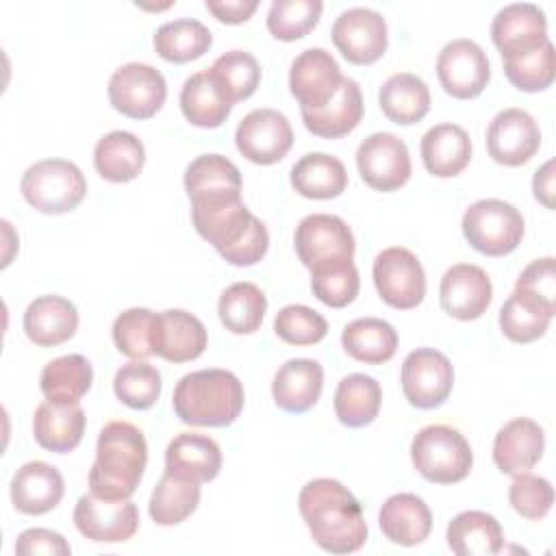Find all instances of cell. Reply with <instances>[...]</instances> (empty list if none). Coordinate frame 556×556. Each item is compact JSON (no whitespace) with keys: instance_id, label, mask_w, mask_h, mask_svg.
<instances>
[{"instance_id":"obj_7","label":"cell","mask_w":556,"mask_h":556,"mask_svg":"<svg viewBox=\"0 0 556 556\" xmlns=\"http://www.w3.org/2000/svg\"><path fill=\"white\" fill-rule=\"evenodd\" d=\"M521 213L504 200L484 198L469 204L463 213V235L467 243L484 256H506L523 239Z\"/></svg>"},{"instance_id":"obj_12","label":"cell","mask_w":556,"mask_h":556,"mask_svg":"<svg viewBox=\"0 0 556 556\" xmlns=\"http://www.w3.org/2000/svg\"><path fill=\"white\" fill-rule=\"evenodd\" d=\"M356 167L365 185L384 193L404 187L413 172L408 148L393 132L365 137L356 150Z\"/></svg>"},{"instance_id":"obj_43","label":"cell","mask_w":556,"mask_h":556,"mask_svg":"<svg viewBox=\"0 0 556 556\" xmlns=\"http://www.w3.org/2000/svg\"><path fill=\"white\" fill-rule=\"evenodd\" d=\"M267 311V298L254 282H235L226 287L217 302V313L232 334H252L261 328Z\"/></svg>"},{"instance_id":"obj_26","label":"cell","mask_w":556,"mask_h":556,"mask_svg":"<svg viewBox=\"0 0 556 556\" xmlns=\"http://www.w3.org/2000/svg\"><path fill=\"white\" fill-rule=\"evenodd\" d=\"M78 311L63 295H39L24 311V332L39 348H54L76 334Z\"/></svg>"},{"instance_id":"obj_16","label":"cell","mask_w":556,"mask_h":556,"mask_svg":"<svg viewBox=\"0 0 556 556\" xmlns=\"http://www.w3.org/2000/svg\"><path fill=\"white\" fill-rule=\"evenodd\" d=\"M72 517L78 532L96 543L128 541L139 528V510L130 500H104L93 493L76 502Z\"/></svg>"},{"instance_id":"obj_24","label":"cell","mask_w":556,"mask_h":556,"mask_svg":"<svg viewBox=\"0 0 556 556\" xmlns=\"http://www.w3.org/2000/svg\"><path fill=\"white\" fill-rule=\"evenodd\" d=\"M85 424L87 417L78 402L46 400L35 408L33 437L43 450L67 454L83 441Z\"/></svg>"},{"instance_id":"obj_33","label":"cell","mask_w":556,"mask_h":556,"mask_svg":"<svg viewBox=\"0 0 556 556\" xmlns=\"http://www.w3.org/2000/svg\"><path fill=\"white\" fill-rule=\"evenodd\" d=\"M146 163L141 139L128 130H111L93 148L96 172L109 182L135 180Z\"/></svg>"},{"instance_id":"obj_28","label":"cell","mask_w":556,"mask_h":556,"mask_svg":"<svg viewBox=\"0 0 556 556\" xmlns=\"http://www.w3.org/2000/svg\"><path fill=\"white\" fill-rule=\"evenodd\" d=\"M378 523L391 543L413 547L428 539L432 530V513L419 495L395 493L380 506Z\"/></svg>"},{"instance_id":"obj_35","label":"cell","mask_w":556,"mask_h":556,"mask_svg":"<svg viewBox=\"0 0 556 556\" xmlns=\"http://www.w3.org/2000/svg\"><path fill=\"white\" fill-rule=\"evenodd\" d=\"M291 187L311 200H330L345 191V165L326 152H308L291 167Z\"/></svg>"},{"instance_id":"obj_4","label":"cell","mask_w":556,"mask_h":556,"mask_svg":"<svg viewBox=\"0 0 556 556\" xmlns=\"http://www.w3.org/2000/svg\"><path fill=\"white\" fill-rule=\"evenodd\" d=\"M245 393L241 380L228 369H198L185 374L174 389L172 406L187 426L224 428L243 410Z\"/></svg>"},{"instance_id":"obj_5","label":"cell","mask_w":556,"mask_h":556,"mask_svg":"<svg viewBox=\"0 0 556 556\" xmlns=\"http://www.w3.org/2000/svg\"><path fill=\"white\" fill-rule=\"evenodd\" d=\"M410 458L421 478L434 484H454L469 476L473 452L467 439L452 426L430 424L410 443Z\"/></svg>"},{"instance_id":"obj_6","label":"cell","mask_w":556,"mask_h":556,"mask_svg":"<svg viewBox=\"0 0 556 556\" xmlns=\"http://www.w3.org/2000/svg\"><path fill=\"white\" fill-rule=\"evenodd\" d=\"M20 191L35 211L61 215L74 211L83 202L87 180L76 163L65 159H43L24 172Z\"/></svg>"},{"instance_id":"obj_29","label":"cell","mask_w":556,"mask_h":556,"mask_svg":"<svg viewBox=\"0 0 556 556\" xmlns=\"http://www.w3.org/2000/svg\"><path fill=\"white\" fill-rule=\"evenodd\" d=\"M363 93L354 78L343 76L337 96L321 109L300 111L308 132L321 139H339L352 132L363 119Z\"/></svg>"},{"instance_id":"obj_18","label":"cell","mask_w":556,"mask_h":556,"mask_svg":"<svg viewBox=\"0 0 556 556\" xmlns=\"http://www.w3.org/2000/svg\"><path fill=\"white\" fill-rule=\"evenodd\" d=\"M541 146L536 119L523 109H502L486 128L489 156L506 167L528 163Z\"/></svg>"},{"instance_id":"obj_2","label":"cell","mask_w":556,"mask_h":556,"mask_svg":"<svg viewBox=\"0 0 556 556\" xmlns=\"http://www.w3.org/2000/svg\"><path fill=\"white\" fill-rule=\"evenodd\" d=\"M148 443L130 421H109L96 443V460L89 469V489L104 500H128L143 476Z\"/></svg>"},{"instance_id":"obj_51","label":"cell","mask_w":556,"mask_h":556,"mask_svg":"<svg viewBox=\"0 0 556 556\" xmlns=\"http://www.w3.org/2000/svg\"><path fill=\"white\" fill-rule=\"evenodd\" d=\"M508 502L515 508V513L521 515L523 519L539 521L549 513L554 504V489L549 480L521 471L515 473V480L510 482Z\"/></svg>"},{"instance_id":"obj_30","label":"cell","mask_w":556,"mask_h":556,"mask_svg":"<svg viewBox=\"0 0 556 556\" xmlns=\"http://www.w3.org/2000/svg\"><path fill=\"white\" fill-rule=\"evenodd\" d=\"M421 161L428 174L439 178L458 176L471 161V139L458 124H437L421 137Z\"/></svg>"},{"instance_id":"obj_48","label":"cell","mask_w":556,"mask_h":556,"mask_svg":"<svg viewBox=\"0 0 556 556\" xmlns=\"http://www.w3.org/2000/svg\"><path fill=\"white\" fill-rule=\"evenodd\" d=\"M321 0H274L267 11V30L280 41L306 37L319 22Z\"/></svg>"},{"instance_id":"obj_13","label":"cell","mask_w":556,"mask_h":556,"mask_svg":"<svg viewBox=\"0 0 556 556\" xmlns=\"http://www.w3.org/2000/svg\"><path fill=\"white\" fill-rule=\"evenodd\" d=\"M437 76L445 93L471 100L489 85L491 65L486 52L473 39H452L437 56Z\"/></svg>"},{"instance_id":"obj_53","label":"cell","mask_w":556,"mask_h":556,"mask_svg":"<svg viewBox=\"0 0 556 556\" xmlns=\"http://www.w3.org/2000/svg\"><path fill=\"white\" fill-rule=\"evenodd\" d=\"M515 287L534 291L536 295L549 300L556 304V269H554V258H536L532 261L517 278Z\"/></svg>"},{"instance_id":"obj_52","label":"cell","mask_w":556,"mask_h":556,"mask_svg":"<svg viewBox=\"0 0 556 556\" xmlns=\"http://www.w3.org/2000/svg\"><path fill=\"white\" fill-rule=\"evenodd\" d=\"M15 554L20 556H37V554H50V556H67L72 554L70 543L63 534L48 530V528H28L24 530L15 541Z\"/></svg>"},{"instance_id":"obj_31","label":"cell","mask_w":556,"mask_h":556,"mask_svg":"<svg viewBox=\"0 0 556 556\" xmlns=\"http://www.w3.org/2000/svg\"><path fill=\"white\" fill-rule=\"evenodd\" d=\"M554 311V302L536 295L534 291L515 287L500 308V328L510 341L530 343L547 332Z\"/></svg>"},{"instance_id":"obj_17","label":"cell","mask_w":556,"mask_h":556,"mask_svg":"<svg viewBox=\"0 0 556 556\" xmlns=\"http://www.w3.org/2000/svg\"><path fill=\"white\" fill-rule=\"evenodd\" d=\"M343 80L341 67L324 48L302 50L289 70L291 96L300 102V111L326 106L339 91Z\"/></svg>"},{"instance_id":"obj_40","label":"cell","mask_w":556,"mask_h":556,"mask_svg":"<svg viewBox=\"0 0 556 556\" xmlns=\"http://www.w3.org/2000/svg\"><path fill=\"white\" fill-rule=\"evenodd\" d=\"M180 109L187 122L200 128H217L230 115V104L217 89L208 70L191 74L180 89Z\"/></svg>"},{"instance_id":"obj_23","label":"cell","mask_w":556,"mask_h":556,"mask_svg":"<svg viewBox=\"0 0 556 556\" xmlns=\"http://www.w3.org/2000/svg\"><path fill=\"white\" fill-rule=\"evenodd\" d=\"M65 482L61 471L43 460L22 465L11 480V502L24 515H43L63 500Z\"/></svg>"},{"instance_id":"obj_1","label":"cell","mask_w":556,"mask_h":556,"mask_svg":"<svg viewBox=\"0 0 556 556\" xmlns=\"http://www.w3.org/2000/svg\"><path fill=\"white\" fill-rule=\"evenodd\" d=\"M300 515L313 541L330 554L358 552L367 541L361 502L332 478L308 480L298 495Z\"/></svg>"},{"instance_id":"obj_10","label":"cell","mask_w":556,"mask_h":556,"mask_svg":"<svg viewBox=\"0 0 556 556\" xmlns=\"http://www.w3.org/2000/svg\"><path fill=\"white\" fill-rule=\"evenodd\" d=\"M293 243L298 258L308 269L324 263L352 261L356 248L350 226L339 215L330 213H311L302 217Z\"/></svg>"},{"instance_id":"obj_47","label":"cell","mask_w":556,"mask_h":556,"mask_svg":"<svg viewBox=\"0 0 556 556\" xmlns=\"http://www.w3.org/2000/svg\"><path fill=\"white\" fill-rule=\"evenodd\" d=\"M161 374L154 365L132 358L122 365L113 378V391L122 404L135 410H146L154 406L161 395Z\"/></svg>"},{"instance_id":"obj_41","label":"cell","mask_w":556,"mask_h":556,"mask_svg":"<svg viewBox=\"0 0 556 556\" xmlns=\"http://www.w3.org/2000/svg\"><path fill=\"white\" fill-rule=\"evenodd\" d=\"M93 382V367L83 354H65L50 361L39 376V387L46 400L78 402Z\"/></svg>"},{"instance_id":"obj_49","label":"cell","mask_w":556,"mask_h":556,"mask_svg":"<svg viewBox=\"0 0 556 556\" xmlns=\"http://www.w3.org/2000/svg\"><path fill=\"white\" fill-rule=\"evenodd\" d=\"M504 74L513 87L519 91H543L554 83L556 67H554V43L547 41L536 50L506 56L502 59Z\"/></svg>"},{"instance_id":"obj_20","label":"cell","mask_w":556,"mask_h":556,"mask_svg":"<svg viewBox=\"0 0 556 556\" xmlns=\"http://www.w3.org/2000/svg\"><path fill=\"white\" fill-rule=\"evenodd\" d=\"M491 39L502 52V59L541 48L549 41L543 9L532 2L506 4L491 22Z\"/></svg>"},{"instance_id":"obj_3","label":"cell","mask_w":556,"mask_h":556,"mask_svg":"<svg viewBox=\"0 0 556 556\" xmlns=\"http://www.w3.org/2000/svg\"><path fill=\"white\" fill-rule=\"evenodd\" d=\"M191 219L198 235L206 239L230 265L250 267L267 254L269 232L265 224L250 213L241 198L191 206Z\"/></svg>"},{"instance_id":"obj_32","label":"cell","mask_w":556,"mask_h":556,"mask_svg":"<svg viewBox=\"0 0 556 556\" xmlns=\"http://www.w3.org/2000/svg\"><path fill=\"white\" fill-rule=\"evenodd\" d=\"M206 328L195 315L182 308L159 313L156 356L165 358L167 363L195 361L206 350Z\"/></svg>"},{"instance_id":"obj_11","label":"cell","mask_w":556,"mask_h":556,"mask_svg":"<svg viewBox=\"0 0 556 556\" xmlns=\"http://www.w3.org/2000/svg\"><path fill=\"white\" fill-rule=\"evenodd\" d=\"M374 285L378 295L393 308L408 311L426 295V271L408 248H387L374 261Z\"/></svg>"},{"instance_id":"obj_39","label":"cell","mask_w":556,"mask_h":556,"mask_svg":"<svg viewBox=\"0 0 556 556\" xmlns=\"http://www.w3.org/2000/svg\"><path fill=\"white\" fill-rule=\"evenodd\" d=\"M154 50L169 63H189L208 52L213 43L211 30L195 17H180L165 22L152 37Z\"/></svg>"},{"instance_id":"obj_9","label":"cell","mask_w":556,"mask_h":556,"mask_svg":"<svg viewBox=\"0 0 556 556\" xmlns=\"http://www.w3.org/2000/svg\"><path fill=\"white\" fill-rule=\"evenodd\" d=\"M400 382L410 406L430 410L450 397L454 387V367L443 352L434 348H417L406 354Z\"/></svg>"},{"instance_id":"obj_27","label":"cell","mask_w":556,"mask_h":556,"mask_svg":"<svg viewBox=\"0 0 556 556\" xmlns=\"http://www.w3.org/2000/svg\"><path fill=\"white\" fill-rule=\"evenodd\" d=\"M165 471L198 484L211 482L222 471V450L206 434L180 432L167 443Z\"/></svg>"},{"instance_id":"obj_50","label":"cell","mask_w":556,"mask_h":556,"mask_svg":"<svg viewBox=\"0 0 556 556\" xmlns=\"http://www.w3.org/2000/svg\"><path fill=\"white\" fill-rule=\"evenodd\" d=\"M274 332L289 345H313L326 337L328 321L311 306L287 304L274 317Z\"/></svg>"},{"instance_id":"obj_45","label":"cell","mask_w":556,"mask_h":556,"mask_svg":"<svg viewBox=\"0 0 556 556\" xmlns=\"http://www.w3.org/2000/svg\"><path fill=\"white\" fill-rule=\"evenodd\" d=\"M156 326L159 313L150 308H126L113 321L115 348L137 361H146L156 354Z\"/></svg>"},{"instance_id":"obj_37","label":"cell","mask_w":556,"mask_h":556,"mask_svg":"<svg viewBox=\"0 0 556 556\" xmlns=\"http://www.w3.org/2000/svg\"><path fill=\"white\" fill-rule=\"evenodd\" d=\"M341 345L348 356L367 365H382L397 350L395 328L378 317H361L350 321L341 332Z\"/></svg>"},{"instance_id":"obj_19","label":"cell","mask_w":556,"mask_h":556,"mask_svg":"<svg viewBox=\"0 0 556 556\" xmlns=\"http://www.w3.org/2000/svg\"><path fill=\"white\" fill-rule=\"evenodd\" d=\"M439 300L450 317L460 321L478 319L493 300L491 278L473 263H456L441 278Z\"/></svg>"},{"instance_id":"obj_22","label":"cell","mask_w":556,"mask_h":556,"mask_svg":"<svg viewBox=\"0 0 556 556\" xmlns=\"http://www.w3.org/2000/svg\"><path fill=\"white\" fill-rule=\"evenodd\" d=\"M545 450L543 428L528 417H515L504 424L493 441V463L502 473L515 476L532 469Z\"/></svg>"},{"instance_id":"obj_55","label":"cell","mask_w":556,"mask_h":556,"mask_svg":"<svg viewBox=\"0 0 556 556\" xmlns=\"http://www.w3.org/2000/svg\"><path fill=\"white\" fill-rule=\"evenodd\" d=\"M532 191H534V198L545 206V208H552L554 206V161H547L541 169L534 172V178H532Z\"/></svg>"},{"instance_id":"obj_44","label":"cell","mask_w":556,"mask_h":556,"mask_svg":"<svg viewBox=\"0 0 556 556\" xmlns=\"http://www.w3.org/2000/svg\"><path fill=\"white\" fill-rule=\"evenodd\" d=\"M208 74L230 106L250 98L261 83V65L245 50H228L219 54L208 67Z\"/></svg>"},{"instance_id":"obj_15","label":"cell","mask_w":556,"mask_h":556,"mask_svg":"<svg viewBox=\"0 0 556 556\" xmlns=\"http://www.w3.org/2000/svg\"><path fill=\"white\" fill-rule=\"evenodd\" d=\"M332 43L354 65H369L387 52L389 35L384 17L367 7H352L339 13L332 24Z\"/></svg>"},{"instance_id":"obj_36","label":"cell","mask_w":556,"mask_h":556,"mask_svg":"<svg viewBox=\"0 0 556 556\" xmlns=\"http://www.w3.org/2000/svg\"><path fill=\"white\" fill-rule=\"evenodd\" d=\"M378 102L391 122L410 126L421 122L430 111V89L417 74L397 72L382 83Z\"/></svg>"},{"instance_id":"obj_46","label":"cell","mask_w":556,"mask_h":556,"mask_svg":"<svg viewBox=\"0 0 556 556\" xmlns=\"http://www.w3.org/2000/svg\"><path fill=\"white\" fill-rule=\"evenodd\" d=\"M361 278L354 261L324 263L311 269V291L313 295L332 308H343L352 304L358 295Z\"/></svg>"},{"instance_id":"obj_42","label":"cell","mask_w":556,"mask_h":556,"mask_svg":"<svg viewBox=\"0 0 556 556\" xmlns=\"http://www.w3.org/2000/svg\"><path fill=\"white\" fill-rule=\"evenodd\" d=\"M198 504L200 484L165 471L150 495L148 513L159 526H178L193 515Z\"/></svg>"},{"instance_id":"obj_21","label":"cell","mask_w":556,"mask_h":556,"mask_svg":"<svg viewBox=\"0 0 556 556\" xmlns=\"http://www.w3.org/2000/svg\"><path fill=\"white\" fill-rule=\"evenodd\" d=\"M185 191L191 206L241 198V172L222 154H200L185 169Z\"/></svg>"},{"instance_id":"obj_54","label":"cell","mask_w":556,"mask_h":556,"mask_svg":"<svg viewBox=\"0 0 556 556\" xmlns=\"http://www.w3.org/2000/svg\"><path fill=\"white\" fill-rule=\"evenodd\" d=\"M204 7L226 24H241L258 9V0H206Z\"/></svg>"},{"instance_id":"obj_14","label":"cell","mask_w":556,"mask_h":556,"mask_svg":"<svg viewBox=\"0 0 556 556\" xmlns=\"http://www.w3.org/2000/svg\"><path fill=\"white\" fill-rule=\"evenodd\" d=\"M235 143L241 156L256 165H271L287 156L293 146V128L276 109L250 111L235 130Z\"/></svg>"},{"instance_id":"obj_38","label":"cell","mask_w":556,"mask_h":556,"mask_svg":"<svg viewBox=\"0 0 556 556\" xmlns=\"http://www.w3.org/2000/svg\"><path fill=\"white\" fill-rule=\"evenodd\" d=\"M382 389L367 374H350L341 378L334 391V415L348 428L369 426L380 410Z\"/></svg>"},{"instance_id":"obj_25","label":"cell","mask_w":556,"mask_h":556,"mask_svg":"<svg viewBox=\"0 0 556 556\" xmlns=\"http://www.w3.org/2000/svg\"><path fill=\"white\" fill-rule=\"evenodd\" d=\"M324 389V367L313 358H289L282 363L271 382V395L278 408L287 413H306L313 408Z\"/></svg>"},{"instance_id":"obj_34","label":"cell","mask_w":556,"mask_h":556,"mask_svg":"<svg viewBox=\"0 0 556 556\" xmlns=\"http://www.w3.org/2000/svg\"><path fill=\"white\" fill-rule=\"evenodd\" d=\"M445 539L456 556H491L502 549L504 530L484 510H463L447 523Z\"/></svg>"},{"instance_id":"obj_8","label":"cell","mask_w":556,"mask_h":556,"mask_svg":"<svg viewBox=\"0 0 556 556\" xmlns=\"http://www.w3.org/2000/svg\"><path fill=\"white\" fill-rule=\"evenodd\" d=\"M165 98V76L148 63H124L111 74L109 100L126 117L148 119L161 111Z\"/></svg>"}]
</instances>
